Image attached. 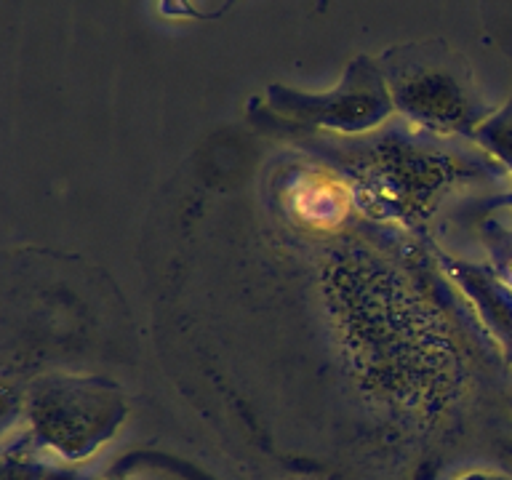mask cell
<instances>
[{
	"mask_svg": "<svg viewBox=\"0 0 512 480\" xmlns=\"http://www.w3.org/2000/svg\"><path fill=\"white\" fill-rule=\"evenodd\" d=\"M235 0H160V11L166 16H195V19H214L222 16Z\"/></svg>",
	"mask_w": 512,
	"mask_h": 480,
	"instance_id": "obj_5",
	"label": "cell"
},
{
	"mask_svg": "<svg viewBox=\"0 0 512 480\" xmlns=\"http://www.w3.org/2000/svg\"><path fill=\"white\" fill-rule=\"evenodd\" d=\"M475 139H483V142H486L488 147L512 168V99L499 115L488 118L486 123L478 128Z\"/></svg>",
	"mask_w": 512,
	"mask_h": 480,
	"instance_id": "obj_4",
	"label": "cell"
},
{
	"mask_svg": "<svg viewBox=\"0 0 512 480\" xmlns=\"http://www.w3.org/2000/svg\"><path fill=\"white\" fill-rule=\"evenodd\" d=\"M480 14L488 38L512 56V0H480Z\"/></svg>",
	"mask_w": 512,
	"mask_h": 480,
	"instance_id": "obj_3",
	"label": "cell"
},
{
	"mask_svg": "<svg viewBox=\"0 0 512 480\" xmlns=\"http://www.w3.org/2000/svg\"><path fill=\"white\" fill-rule=\"evenodd\" d=\"M395 110L435 134L475 136L491 118L472 67L443 40H414L387 48L379 59Z\"/></svg>",
	"mask_w": 512,
	"mask_h": 480,
	"instance_id": "obj_1",
	"label": "cell"
},
{
	"mask_svg": "<svg viewBox=\"0 0 512 480\" xmlns=\"http://www.w3.org/2000/svg\"><path fill=\"white\" fill-rule=\"evenodd\" d=\"M496 270L502 275V283L512 291V230L499 232V240H496Z\"/></svg>",
	"mask_w": 512,
	"mask_h": 480,
	"instance_id": "obj_6",
	"label": "cell"
},
{
	"mask_svg": "<svg viewBox=\"0 0 512 480\" xmlns=\"http://www.w3.org/2000/svg\"><path fill=\"white\" fill-rule=\"evenodd\" d=\"M267 102L275 115L288 123L336 134H368L390 118L395 104L384 83L382 67L371 56H355L342 80L323 94H304L286 86H270Z\"/></svg>",
	"mask_w": 512,
	"mask_h": 480,
	"instance_id": "obj_2",
	"label": "cell"
}]
</instances>
